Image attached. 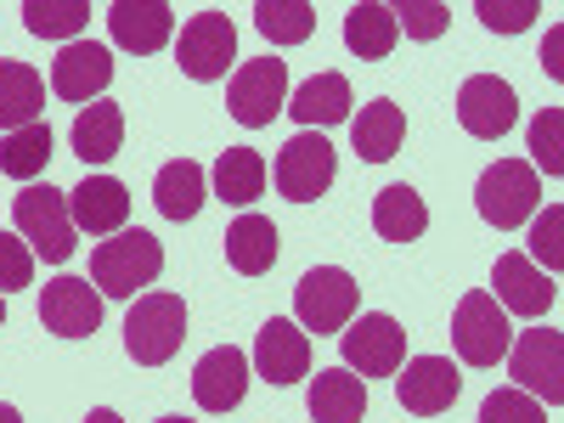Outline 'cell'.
<instances>
[{
	"instance_id": "cell-24",
	"label": "cell",
	"mask_w": 564,
	"mask_h": 423,
	"mask_svg": "<svg viewBox=\"0 0 564 423\" xmlns=\"http://www.w3.org/2000/svg\"><path fill=\"white\" fill-rule=\"evenodd\" d=\"M68 141H74V153H79L85 164L119 159V148H124V108H119V102H90V108H79Z\"/></svg>"
},
{
	"instance_id": "cell-41",
	"label": "cell",
	"mask_w": 564,
	"mask_h": 423,
	"mask_svg": "<svg viewBox=\"0 0 564 423\" xmlns=\"http://www.w3.org/2000/svg\"><path fill=\"white\" fill-rule=\"evenodd\" d=\"M0 423H23V412H18V406H7V401H0Z\"/></svg>"
},
{
	"instance_id": "cell-35",
	"label": "cell",
	"mask_w": 564,
	"mask_h": 423,
	"mask_svg": "<svg viewBox=\"0 0 564 423\" xmlns=\"http://www.w3.org/2000/svg\"><path fill=\"white\" fill-rule=\"evenodd\" d=\"M531 153L542 164V175H558L564 170V113L558 108H542L536 124H531Z\"/></svg>"
},
{
	"instance_id": "cell-5",
	"label": "cell",
	"mask_w": 564,
	"mask_h": 423,
	"mask_svg": "<svg viewBox=\"0 0 564 423\" xmlns=\"http://www.w3.org/2000/svg\"><path fill=\"white\" fill-rule=\"evenodd\" d=\"M361 305V289H356V276L339 271V265H316L300 276V289H294V311H300V327L305 334H345L350 316Z\"/></svg>"
},
{
	"instance_id": "cell-6",
	"label": "cell",
	"mask_w": 564,
	"mask_h": 423,
	"mask_svg": "<svg viewBox=\"0 0 564 423\" xmlns=\"http://www.w3.org/2000/svg\"><path fill=\"white\" fill-rule=\"evenodd\" d=\"M452 345H457V356H463L468 367H497V361L508 356V345H513L508 311H502L486 289L463 294V300H457V316H452Z\"/></svg>"
},
{
	"instance_id": "cell-8",
	"label": "cell",
	"mask_w": 564,
	"mask_h": 423,
	"mask_svg": "<svg viewBox=\"0 0 564 423\" xmlns=\"http://www.w3.org/2000/svg\"><path fill=\"white\" fill-rule=\"evenodd\" d=\"M339 350H345V367L361 372V379H395L401 361H406V334H401L395 316L367 311L361 322H350L339 334Z\"/></svg>"
},
{
	"instance_id": "cell-13",
	"label": "cell",
	"mask_w": 564,
	"mask_h": 423,
	"mask_svg": "<svg viewBox=\"0 0 564 423\" xmlns=\"http://www.w3.org/2000/svg\"><path fill=\"white\" fill-rule=\"evenodd\" d=\"M40 322H45V334H57V339H90L102 327V294L90 289L85 276H57V282H45V294H40Z\"/></svg>"
},
{
	"instance_id": "cell-14",
	"label": "cell",
	"mask_w": 564,
	"mask_h": 423,
	"mask_svg": "<svg viewBox=\"0 0 564 423\" xmlns=\"http://www.w3.org/2000/svg\"><path fill=\"white\" fill-rule=\"evenodd\" d=\"M491 300L502 305V311H513V316H531V322H542L547 311H553V300H558V289H553V276L531 260V254H502L497 260V271H491Z\"/></svg>"
},
{
	"instance_id": "cell-27",
	"label": "cell",
	"mask_w": 564,
	"mask_h": 423,
	"mask_svg": "<svg viewBox=\"0 0 564 423\" xmlns=\"http://www.w3.org/2000/svg\"><path fill=\"white\" fill-rule=\"evenodd\" d=\"M204 193H209V175H204V164H193V159L164 164L159 181H153V204H159L164 220H193V215L204 209Z\"/></svg>"
},
{
	"instance_id": "cell-1",
	"label": "cell",
	"mask_w": 564,
	"mask_h": 423,
	"mask_svg": "<svg viewBox=\"0 0 564 423\" xmlns=\"http://www.w3.org/2000/svg\"><path fill=\"white\" fill-rule=\"evenodd\" d=\"M164 271V243L153 231H113L108 243H97L90 254V282L102 300H135V289H153Z\"/></svg>"
},
{
	"instance_id": "cell-19",
	"label": "cell",
	"mask_w": 564,
	"mask_h": 423,
	"mask_svg": "<svg viewBox=\"0 0 564 423\" xmlns=\"http://www.w3.org/2000/svg\"><path fill=\"white\" fill-rule=\"evenodd\" d=\"M68 215H74V231H90V238H113V231H124V220H130L124 181L85 175L74 193H68Z\"/></svg>"
},
{
	"instance_id": "cell-15",
	"label": "cell",
	"mask_w": 564,
	"mask_h": 423,
	"mask_svg": "<svg viewBox=\"0 0 564 423\" xmlns=\"http://www.w3.org/2000/svg\"><path fill=\"white\" fill-rule=\"evenodd\" d=\"M463 390V372L446 361V356H412L401 361V379H395V401L417 417H435V412H452Z\"/></svg>"
},
{
	"instance_id": "cell-10",
	"label": "cell",
	"mask_w": 564,
	"mask_h": 423,
	"mask_svg": "<svg viewBox=\"0 0 564 423\" xmlns=\"http://www.w3.org/2000/svg\"><path fill=\"white\" fill-rule=\"evenodd\" d=\"M238 57V23H231L226 12H198L193 23L181 29V45H175V63L186 79H226V63Z\"/></svg>"
},
{
	"instance_id": "cell-11",
	"label": "cell",
	"mask_w": 564,
	"mask_h": 423,
	"mask_svg": "<svg viewBox=\"0 0 564 423\" xmlns=\"http://www.w3.org/2000/svg\"><path fill=\"white\" fill-rule=\"evenodd\" d=\"M282 108H289V63L254 57L231 74V119L243 130H265Z\"/></svg>"
},
{
	"instance_id": "cell-23",
	"label": "cell",
	"mask_w": 564,
	"mask_h": 423,
	"mask_svg": "<svg viewBox=\"0 0 564 423\" xmlns=\"http://www.w3.org/2000/svg\"><path fill=\"white\" fill-rule=\"evenodd\" d=\"M45 113V79L18 63V57H0V130H23V124H40Z\"/></svg>"
},
{
	"instance_id": "cell-26",
	"label": "cell",
	"mask_w": 564,
	"mask_h": 423,
	"mask_svg": "<svg viewBox=\"0 0 564 423\" xmlns=\"http://www.w3.org/2000/svg\"><path fill=\"white\" fill-rule=\"evenodd\" d=\"M350 79L345 74H316V79H305L294 97H289V113L305 124V130H316V124H345L350 119Z\"/></svg>"
},
{
	"instance_id": "cell-33",
	"label": "cell",
	"mask_w": 564,
	"mask_h": 423,
	"mask_svg": "<svg viewBox=\"0 0 564 423\" xmlns=\"http://www.w3.org/2000/svg\"><path fill=\"white\" fill-rule=\"evenodd\" d=\"M85 23H90L85 0H29L23 7V29L40 40H74Z\"/></svg>"
},
{
	"instance_id": "cell-36",
	"label": "cell",
	"mask_w": 564,
	"mask_h": 423,
	"mask_svg": "<svg viewBox=\"0 0 564 423\" xmlns=\"http://www.w3.org/2000/svg\"><path fill=\"white\" fill-rule=\"evenodd\" d=\"M480 423H547V412L525 390H491L486 406H480Z\"/></svg>"
},
{
	"instance_id": "cell-38",
	"label": "cell",
	"mask_w": 564,
	"mask_h": 423,
	"mask_svg": "<svg viewBox=\"0 0 564 423\" xmlns=\"http://www.w3.org/2000/svg\"><path fill=\"white\" fill-rule=\"evenodd\" d=\"M531 260L553 276L558 271V260H564V209L553 204V209H542V220H536V231H531Z\"/></svg>"
},
{
	"instance_id": "cell-28",
	"label": "cell",
	"mask_w": 564,
	"mask_h": 423,
	"mask_svg": "<svg viewBox=\"0 0 564 423\" xmlns=\"http://www.w3.org/2000/svg\"><path fill=\"white\" fill-rule=\"evenodd\" d=\"M226 260H231V271H243V276L271 271L276 265V226L265 215H254V209L238 215L231 231H226Z\"/></svg>"
},
{
	"instance_id": "cell-16",
	"label": "cell",
	"mask_w": 564,
	"mask_h": 423,
	"mask_svg": "<svg viewBox=\"0 0 564 423\" xmlns=\"http://www.w3.org/2000/svg\"><path fill=\"white\" fill-rule=\"evenodd\" d=\"M113 85V52L97 40H68L52 63V90L63 102H90Z\"/></svg>"
},
{
	"instance_id": "cell-30",
	"label": "cell",
	"mask_w": 564,
	"mask_h": 423,
	"mask_svg": "<svg viewBox=\"0 0 564 423\" xmlns=\"http://www.w3.org/2000/svg\"><path fill=\"white\" fill-rule=\"evenodd\" d=\"M215 198H226V204H254L260 193H265V159L254 153V148H226L220 159H215Z\"/></svg>"
},
{
	"instance_id": "cell-3",
	"label": "cell",
	"mask_w": 564,
	"mask_h": 423,
	"mask_svg": "<svg viewBox=\"0 0 564 423\" xmlns=\"http://www.w3.org/2000/svg\"><path fill=\"white\" fill-rule=\"evenodd\" d=\"M186 339V305L181 294H141L124 316V350L141 367H164Z\"/></svg>"
},
{
	"instance_id": "cell-32",
	"label": "cell",
	"mask_w": 564,
	"mask_h": 423,
	"mask_svg": "<svg viewBox=\"0 0 564 423\" xmlns=\"http://www.w3.org/2000/svg\"><path fill=\"white\" fill-rule=\"evenodd\" d=\"M254 29L271 45H300L316 34V7L311 0H260L254 7Z\"/></svg>"
},
{
	"instance_id": "cell-40",
	"label": "cell",
	"mask_w": 564,
	"mask_h": 423,
	"mask_svg": "<svg viewBox=\"0 0 564 423\" xmlns=\"http://www.w3.org/2000/svg\"><path fill=\"white\" fill-rule=\"evenodd\" d=\"M85 423H124V417H119V412H108V406H97V412H90Z\"/></svg>"
},
{
	"instance_id": "cell-22",
	"label": "cell",
	"mask_w": 564,
	"mask_h": 423,
	"mask_svg": "<svg viewBox=\"0 0 564 423\" xmlns=\"http://www.w3.org/2000/svg\"><path fill=\"white\" fill-rule=\"evenodd\" d=\"M350 141H356V153H361L367 164H390V159L401 153V141H406V113H401L390 97L367 102V108L350 119Z\"/></svg>"
},
{
	"instance_id": "cell-37",
	"label": "cell",
	"mask_w": 564,
	"mask_h": 423,
	"mask_svg": "<svg viewBox=\"0 0 564 423\" xmlns=\"http://www.w3.org/2000/svg\"><path fill=\"white\" fill-rule=\"evenodd\" d=\"M475 12L491 34H520V29H531V18H542L536 0H480Z\"/></svg>"
},
{
	"instance_id": "cell-39",
	"label": "cell",
	"mask_w": 564,
	"mask_h": 423,
	"mask_svg": "<svg viewBox=\"0 0 564 423\" xmlns=\"http://www.w3.org/2000/svg\"><path fill=\"white\" fill-rule=\"evenodd\" d=\"M34 282V249L29 243H18V238H7L0 231V294H12V289H29Z\"/></svg>"
},
{
	"instance_id": "cell-42",
	"label": "cell",
	"mask_w": 564,
	"mask_h": 423,
	"mask_svg": "<svg viewBox=\"0 0 564 423\" xmlns=\"http://www.w3.org/2000/svg\"><path fill=\"white\" fill-rule=\"evenodd\" d=\"M0 327H7V294H0Z\"/></svg>"
},
{
	"instance_id": "cell-7",
	"label": "cell",
	"mask_w": 564,
	"mask_h": 423,
	"mask_svg": "<svg viewBox=\"0 0 564 423\" xmlns=\"http://www.w3.org/2000/svg\"><path fill=\"white\" fill-rule=\"evenodd\" d=\"M271 175H276V193L289 204H316L327 186H334V175H339V153H334V141H327V135L305 130V135H294L289 148L276 153Z\"/></svg>"
},
{
	"instance_id": "cell-9",
	"label": "cell",
	"mask_w": 564,
	"mask_h": 423,
	"mask_svg": "<svg viewBox=\"0 0 564 423\" xmlns=\"http://www.w3.org/2000/svg\"><path fill=\"white\" fill-rule=\"evenodd\" d=\"M508 372H513V390L542 395V406L564 401V339L553 327H531L508 345Z\"/></svg>"
},
{
	"instance_id": "cell-2",
	"label": "cell",
	"mask_w": 564,
	"mask_h": 423,
	"mask_svg": "<svg viewBox=\"0 0 564 423\" xmlns=\"http://www.w3.org/2000/svg\"><path fill=\"white\" fill-rule=\"evenodd\" d=\"M12 220L23 231V243L45 260V265H68L74 260V215H68V193L57 186H23L12 198Z\"/></svg>"
},
{
	"instance_id": "cell-4",
	"label": "cell",
	"mask_w": 564,
	"mask_h": 423,
	"mask_svg": "<svg viewBox=\"0 0 564 423\" xmlns=\"http://www.w3.org/2000/svg\"><path fill=\"white\" fill-rule=\"evenodd\" d=\"M536 204H542V181H536V170L520 164V159H497V164L480 175V186H475V209H480V220H491L497 231L525 226V220L536 215Z\"/></svg>"
},
{
	"instance_id": "cell-25",
	"label": "cell",
	"mask_w": 564,
	"mask_h": 423,
	"mask_svg": "<svg viewBox=\"0 0 564 423\" xmlns=\"http://www.w3.org/2000/svg\"><path fill=\"white\" fill-rule=\"evenodd\" d=\"M372 231H379L384 243H417L423 231H430V209H423V198L406 181H395L372 198Z\"/></svg>"
},
{
	"instance_id": "cell-34",
	"label": "cell",
	"mask_w": 564,
	"mask_h": 423,
	"mask_svg": "<svg viewBox=\"0 0 564 423\" xmlns=\"http://www.w3.org/2000/svg\"><path fill=\"white\" fill-rule=\"evenodd\" d=\"M390 12H395V29H406L412 40H441L446 23H452L446 0H401V7H390Z\"/></svg>"
},
{
	"instance_id": "cell-43",
	"label": "cell",
	"mask_w": 564,
	"mask_h": 423,
	"mask_svg": "<svg viewBox=\"0 0 564 423\" xmlns=\"http://www.w3.org/2000/svg\"><path fill=\"white\" fill-rule=\"evenodd\" d=\"M159 423H193V417H159Z\"/></svg>"
},
{
	"instance_id": "cell-12",
	"label": "cell",
	"mask_w": 564,
	"mask_h": 423,
	"mask_svg": "<svg viewBox=\"0 0 564 423\" xmlns=\"http://www.w3.org/2000/svg\"><path fill=\"white\" fill-rule=\"evenodd\" d=\"M457 119H463L468 135L497 141V135H508L513 124H520V97H513L508 79L475 74V79H463V90H457Z\"/></svg>"
},
{
	"instance_id": "cell-29",
	"label": "cell",
	"mask_w": 564,
	"mask_h": 423,
	"mask_svg": "<svg viewBox=\"0 0 564 423\" xmlns=\"http://www.w3.org/2000/svg\"><path fill=\"white\" fill-rule=\"evenodd\" d=\"M395 40H401L395 12H390V7H379V0H361V7H350V12H345V45H350L356 57L379 63V57H390V52H395Z\"/></svg>"
},
{
	"instance_id": "cell-17",
	"label": "cell",
	"mask_w": 564,
	"mask_h": 423,
	"mask_svg": "<svg viewBox=\"0 0 564 423\" xmlns=\"http://www.w3.org/2000/svg\"><path fill=\"white\" fill-rule=\"evenodd\" d=\"M254 367L265 384H294L311 372V334L289 316H271L254 334Z\"/></svg>"
},
{
	"instance_id": "cell-21",
	"label": "cell",
	"mask_w": 564,
	"mask_h": 423,
	"mask_svg": "<svg viewBox=\"0 0 564 423\" xmlns=\"http://www.w3.org/2000/svg\"><path fill=\"white\" fill-rule=\"evenodd\" d=\"M367 417V379L350 367H327L311 379V423H361Z\"/></svg>"
},
{
	"instance_id": "cell-18",
	"label": "cell",
	"mask_w": 564,
	"mask_h": 423,
	"mask_svg": "<svg viewBox=\"0 0 564 423\" xmlns=\"http://www.w3.org/2000/svg\"><path fill=\"white\" fill-rule=\"evenodd\" d=\"M249 395V356L238 345H215L198 367H193V401L204 412H231Z\"/></svg>"
},
{
	"instance_id": "cell-31",
	"label": "cell",
	"mask_w": 564,
	"mask_h": 423,
	"mask_svg": "<svg viewBox=\"0 0 564 423\" xmlns=\"http://www.w3.org/2000/svg\"><path fill=\"white\" fill-rule=\"evenodd\" d=\"M52 164V124H23L12 135H0V175H12V181H29Z\"/></svg>"
},
{
	"instance_id": "cell-20",
	"label": "cell",
	"mask_w": 564,
	"mask_h": 423,
	"mask_svg": "<svg viewBox=\"0 0 564 423\" xmlns=\"http://www.w3.org/2000/svg\"><path fill=\"white\" fill-rule=\"evenodd\" d=\"M108 29H113V40L124 45V52L153 57V52H164V40L175 29V12H170V0H113Z\"/></svg>"
}]
</instances>
